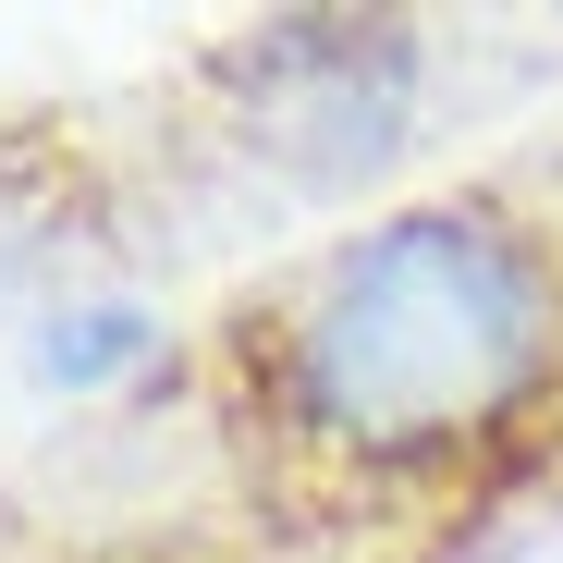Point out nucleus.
Segmentation results:
<instances>
[{
	"label": "nucleus",
	"instance_id": "1",
	"mask_svg": "<svg viewBox=\"0 0 563 563\" xmlns=\"http://www.w3.org/2000/svg\"><path fill=\"white\" fill-rule=\"evenodd\" d=\"M245 441L319 503H465L563 441V233L490 184L331 233L233 319Z\"/></svg>",
	"mask_w": 563,
	"mask_h": 563
},
{
	"label": "nucleus",
	"instance_id": "3",
	"mask_svg": "<svg viewBox=\"0 0 563 563\" xmlns=\"http://www.w3.org/2000/svg\"><path fill=\"white\" fill-rule=\"evenodd\" d=\"M147 355H159V319L135 295H62V307H37V343H25L37 393H123Z\"/></svg>",
	"mask_w": 563,
	"mask_h": 563
},
{
	"label": "nucleus",
	"instance_id": "2",
	"mask_svg": "<svg viewBox=\"0 0 563 563\" xmlns=\"http://www.w3.org/2000/svg\"><path fill=\"white\" fill-rule=\"evenodd\" d=\"M245 74V111H257V147H282L295 172L343 184L367 159L405 147V111H417V37L405 25H257L233 49Z\"/></svg>",
	"mask_w": 563,
	"mask_h": 563
}]
</instances>
